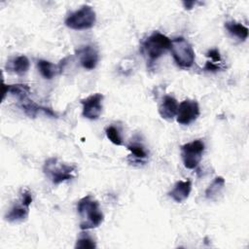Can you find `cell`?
I'll return each instance as SVG.
<instances>
[{"mask_svg": "<svg viewBox=\"0 0 249 249\" xmlns=\"http://www.w3.org/2000/svg\"><path fill=\"white\" fill-rule=\"evenodd\" d=\"M77 211L81 218L80 228L87 231L99 227L104 221V215L99 202L90 195L82 197L77 203Z\"/></svg>", "mask_w": 249, "mask_h": 249, "instance_id": "obj_1", "label": "cell"}, {"mask_svg": "<svg viewBox=\"0 0 249 249\" xmlns=\"http://www.w3.org/2000/svg\"><path fill=\"white\" fill-rule=\"evenodd\" d=\"M76 170V165L67 164L56 158L48 159L43 166L44 173L54 185L73 179L75 177Z\"/></svg>", "mask_w": 249, "mask_h": 249, "instance_id": "obj_2", "label": "cell"}, {"mask_svg": "<svg viewBox=\"0 0 249 249\" xmlns=\"http://www.w3.org/2000/svg\"><path fill=\"white\" fill-rule=\"evenodd\" d=\"M170 51L176 64L182 68H190L195 62V52L192 45L183 37L171 40Z\"/></svg>", "mask_w": 249, "mask_h": 249, "instance_id": "obj_3", "label": "cell"}, {"mask_svg": "<svg viewBox=\"0 0 249 249\" xmlns=\"http://www.w3.org/2000/svg\"><path fill=\"white\" fill-rule=\"evenodd\" d=\"M96 20V15L92 7L82 6L79 10L71 13L65 18V25L74 30H84L91 28Z\"/></svg>", "mask_w": 249, "mask_h": 249, "instance_id": "obj_4", "label": "cell"}, {"mask_svg": "<svg viewBox=\"0 0 249 249\" xmlns=\"http://www.w3.org/2000/svg\"><path fill=\"white\" fill-rule=\"evenodd\" d=\"M143 50L151 62L157 60L166 51L170 50L171 40L160 32L155 31L144 42Z\"/></svg>", "mask_w": 249, "mask_h": 249, "instance_id": "obj_5", "label": "cell"}, {"mask_svg": "<svg viewBox=\"0 0 249 249\" xmlns=\"http://www.w3.org/2000/svg\"><path fill=\"white\" fill-rule=\"evenodd\" d=\"M204 143L197 139L181 146V158L184 166L188 169L196 168L202 159Z\"/></svg>", "mask_w": 249, "mask_h": 249, "instance_id": "obj_6", "label": "cell"}, {"mask_svg": "<svg viewBox=\"0 0 249 249\" xmlns=\"http://www.w3.org/2000/svg\"><path fill=\"white\" fill-rule=\"evenodd\" d=\"M32 202V195L28 190H24L21 194L19 203L14 204L9 212L6 214L5 219L10 223H19L27 219L29 214V207Z\"/></svg>", "mask_w": 249, "mask_h": 249, "instance_id": "obj_7", "label": "cell"}, {"mask_svg": "<svg viewBox=\"0 0 249 249\" xmlns=\"http://www.w3.org/2000/svg\"><path fill=\"white\" fill-rule=\"evenodd\" d=\"M199 106L196 100L186 99L178 105L176 121L179 124L188 125L199 116Z\"/></svg>", "mask_w": 249, "mask_h": 249, "instance_id": "obj_8", "label": "cell"}, {"mask_svg": "<svg viewBox=\"0 0 249 249\" xmlns=\"http://www.w3.org/2000/svg\"><path fill=\"white\" fill-rule=\"evenodd\" d=\"M102 100L103 95L101 93H94L85 99H82L83 117L89 120L98 119L102 112Z\"/></svg>", "mask_w": 249, "mask_h": 249, "instance_id": "obj_9", "label": "cell"}, {"mask_svg": "<svg viewBox=\"0 0 249 249\" xmlns=\"http://www.w3.org/2000/svg\"><path fill=\"white\" fill-rule=\"evenodd\" d=\"M77 55L79 57L80 64L88 70L94 69L99 60L97 50L90 45H87L80 48L77 51Z\"/></svg>", "mask_w": 249, "mask_h": 249, "instance_id": "obj_10", "label": "cell"}, {"mask_svg": "<svg viewBox=\"0 0 249 249\" xmlns=\"http://www.w3.org/2000/svg\"><path fill=\"white\" fill-rule=\"evenodd\" d=\"M192 191V182L191 180H179L177 181L172 190L168 193V196L175 201L178 203H181L183 201H185Z\"/></svg>", "mask_w": 249, "mask_h": 249, "instance_id": "obj_11", "label": "cell"}, {"mask_svg": "<svg viewBox=\"0 0 249 249\" xmlns=\"http://www.w3.org/2000/svg\"><path fill=\"white\" fill-rule=\"evenodd\" d=\"M177 110H178L177 100L171 95H164L159 106L160 116L166 121H172L177 114Z\"/></svg>", "mask_w": 249, "mask_h": 249, "instance_id": "obj_12", "label": "cell"}, {"mask_svg": "<svg viewBox=\"0 0 249 249\" xmlns=\"http://www.w3.org/2000/svg\"><path fill=\"white\" fill-rule=\"evenodd\" d=\"M65 62V58L62 59L58 64H53L48 60L45 59H39L37 61V67L40 72V74L48 80L53 79L57 74L61 73L63 70L62 64Z\"/></svg>", "mask_w": 249, "mask_h": 249, "instance_id": "obj_13", "label": "cell"}, {"mask_svg": "<svg viewBox=\"0 0 249 249\" xmlns=\"http://www.w3.org/2000/svg\"><path fill=\"white\" fill-rule=\"evenodd\" d=\"M21 108L24 111V113L32 118H35L38 114H44L48 117H52V118H55L56 114L50 108L48 107H44V106H40L37 103L33 102L32 100H29L28 98L21 101Z\"/></svg>", "mask_w": 249, "mask_h": 249, "instance_id": "obj_14", "label": "cell"}, {"mask_svg": "<svg viewBox=\"0 0 249 249\" xmlns=\"http://www.w3.org/2000/svg\"><path fill=\"white\" fill-rule=\"evenodd\" d=\"M30 88L25 84H13L5 85L3 84V99L7 93H10L14 96H17L20 101L27 99L28 94L30 93Z\"/></svg>", "mask_w": 249, "mask_h": 249, "instance_id": "obj_15", "label": "cell"}, {"mask_svg": "<svg viewBox=\"0 0 249 249\" xmlns=\"http://www.w3.org/2000/svg\"><path fill=\"white\" fill-rule=\"evenodd\" d=\"M29 66H30L29 59L25 55H18V56L13 58V59L9 60L6 65L8 70H10L13 73L18 74V75H22V74L26 73L27 70L29 69Z\"/></svg>", "mask_w": 249, "mask_h": 249, "instance_id": "obj_16", "label": "cell"}, {"mask_svg": "<svg viewBox=\"0 0 249 249\" xmlns=\"http://www.w3.org/2000/svg\"><path fill=\"white\" fill-rule=\"evenodd\" d=\"M226 181L222 176H217L214 180L209 184L207 189L205 190V196L208 199H216L217 196L222 193L225 187Z\"/></svg>", "mask_w": 249, "mask_h": 249, "instance_id": "obj_17", "label": "cell"}, {"mask_svg": "<svg viewBox=\"0 0 249 249\" xmlns=\"http://www.w3.org/2000/svg\"><path fill=\"white\" fill-rule=\"evenodd\" d=\"M225 27L231 35L238 38L240 41H245L248 38V28L239 22L227 21Z\"/></svg>", "mask_w": 249, "mask_h": 249, "instance_id": "obj_18", "label": "cell"}, {"mask_svg": "<svg viewBox=\"0 0 249 249\" xmlns=\"http://www.w3.org/2000/svg\"><path fill=\"white\" fill-rule=\"evenodd\" d=\"M127 149L131 152V155L139 160H142L148 157V154L142 144L138 142H131L127 145Z\"/></svg>", "mask_w": 249, "mask_h": 249, "instance_id": "obj_19", "label": "cell"}, {"mask_svg": "<svg viewBox=\"0 0 249 249\" xmlns=\"http://www.w3.org/2000/svg\"><path fill=\"white\" fill-rule=\"evenodd\" d=\"M105 133L107 138L115 145L117 146H122L123 145V139L122 136L120 134V131L117 127H115L114 125H110L107 126L105 129Z\"/></svg>", "mask_w": 249, "mask_h": 249, "instance_id": "obj_20", "label": "cell"}, {"mask_svg": "<svg viewBox=\"0 0 249 249\" xmlns=\"http://www.w3.org/2000/svg\"><path fill=\"white\" fill-rule=\"evenodd\" d=\"M95 247H96L95 241L89 235H84L78 238L75 244V248H79V249H93Z\"/></svg>", "mask_w": 249, "mask_h": 249, "instance_id": "obj_21", "label": "cell"}, {"mask_svg": "<svg viewBox=\"0 0 249 249\" xmlns=\"http://www.w3.org/2000/svg\"><path fill=\"white\" fill-rule=\"evenodd\" d=\"M205 55L207 57H209L211 59L210 61H212L214 63H217V62L221 61V54H220V52H219L218 49H211V50H209L205 53Z\"/></svg>", "mask_w": 249, "mask_h": 249, "instance_id": "obj_22", "label": "cell"}, {"mask_svg": "<svg viewBox=\"0 0 249 249\" xmlns=\"http://www.w3.org/2000/svg\"><path fill=\"white\" fill-rule=\"evenodd\" d=\"M203 69L205 71H217L220 69V66L217 63H214V62L208 60V61H206Z\"/></svg>", "mask_w": 249, "mask_h": 249, "instance_id": "obj_23", "label": "cell"}, {"mask_svg": "<svg viewBox=\"0 0 249 249\" xmlns=\"http://www.w3.org/2000/svg\"><path fill=\"white\" fill-rule=\"evenodd\" d=\"M196 1H183V6L186 10H191L196 6Z\"/></svg>", "mask_w": 249, "mask_h": 249, "instance_id": "obj_24", "label": "cell"}]
</instances>
